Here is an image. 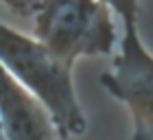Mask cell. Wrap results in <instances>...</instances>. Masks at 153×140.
Instances as JSON below:
<instances>
[{
    "label": "cell",
    "mask_w": 153,
    "mask_h": 140,
    "mask_svg": "<svg viewBox=\"0 0 153 140\" xmlns=\"http://www.w3.org/2000/svg\"><path fill=\"white\" fill-rule=\"evenodd\" d=\"M0 127L7 140H59L51 114L0 64Z\"/></svg>",
    "instance_id": "obj_4"
},
{
    "label": "cell",
    "mask_w": 153,
    "mask_h": 140,
    "mask_svg": "<svg viewBox=\"0 0 153 140\" xmlns=\"http://www.w3.org/2000/svg\"><path fill=\"white\" fill-rule=\"evenodd\" d=\"M112 7L120 18L123 33L112 66L101 74V83L129 112V140H153V55L140 37L138 4L112 2Z\"/></svg>",
    "instance_id": "obj_3"
},
{
    "label": "cell",
    "mask_w": 153,
    "mask_h": 140,
    "mask_svg": "<svg viewBox=\"0 0 153 140\" xmlns=\"http://www.w3.org/2000/svg\"><path fill=\"white\" fill-rule=\"evenodd\" d=\"M7 9L26 18L31 37L72 66L85 57H114L120 46L112 2L48 0L13 2Z\"/></svg>",
    "instance_id": "obj_1"
},
{
    "label": "cell",
    "mask_w": 153,
    "mask_h": 140,
    "mask_svg": "<svg viewBox=\"0 0 153 140\" xmlns=\"http://www.w3.org/2000/svg\"><path fill=\"white\" fill-rule=\"evenodd\" d=\"M0 64H2L51 114L59 140L79 138L88 118L74 90L72 64L0 20Z\"/></svg>",
    "instance_id": "obj_2"
},
{
    "label": "cell",
    "mask_w": 153,
    "mask_h": 140,
    "mask_svg": "<svg viewBox=\"0 0 153 140\" xmlns=\"http://www.w3.org/2000/svg\"><path fill=\"white\" fill-rule=\"evenodd\" d=\"M0 140H7V138H4V131H2V127H0Z\"/></svg>",
    "instance_id": "obj_5"
}]
</instances>
